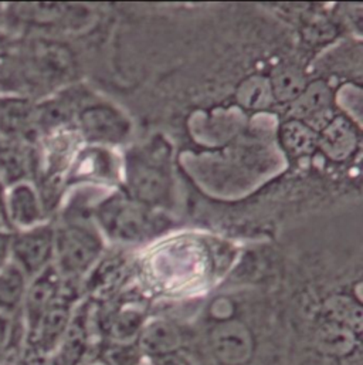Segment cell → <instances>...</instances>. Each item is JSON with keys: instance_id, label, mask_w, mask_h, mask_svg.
Wrapping results in <instances>:
<instances>
[{"instance_id": "6da1fadb", "label": "cell", "mask_w": 363, "mask_h": 365, "mask_svg": "<svg viewBox=\"0 0 363 365\" xmlns=\"http://www.w3.org/2000/svg\"><path fill=\"white\" fill-rule=\"evenodd\" d=\"M287 326L258 323L230 299L214 300L189 327L186 354L194 365H287Z\"/></svg>"}, {"instance_id": "7a4b0ae2", "label": "cell", "mask_w": 363, "mask_h": 365, "mask_svg": "<svg viewBox=\"0 0 363 365\" xmlns=\"http://www.w3.org/2000/svg\"><path fill=\"white\" fill-rule=\"evenodd\" d=\"M125 187L132 199L154 207H169L174 197L171 148L152 140L131 150L125 158Z\"/></svg>"}, {"instance_id": "3957f363", "label": "cell", "mask_w": 363, "mask_h": 365, "mask_svg": "<svg viewBox=\"0 0 363 365\" xmlns=\"http://www.w3.org/2000/svg\"><path fill=\"white\" fill-rule=\"evenodd\" d=\"M93 216L110 240L124 245L147 242L169 226L162 210L149 207L127 193L108 196L94 207Z\"/></svg>"}, {"instance_id": "277c9868", "label": "cell", "mask_w": 363, "mask_h": 365, "mask_svg": "<svg viewBox=\"0 0 363 365\" xmlns=\"http://www.w3.org/2000/svg\"><path fill=\"white\" fill-rule=\"evenodd\" d=\"M102 252V237L91 222H61L56 226L53 266L63 280L81 284Z\"/></svg>"}, {"instance_id": "5b68a950", "label": "cell", "mask_w": 363, "mask_h": 365, "mask_svg": "<svg viewBox=\"0 0 363 365\" xmlns=\"http://www.w3.org/2000/svg\"><path fill=\"white\" fill-rule=\"evenodd\" d=\"M56 225L50 220L11 233V263L28 279L44 272L54 262Z\"/></svg>"}, {"instance_id": "8992f818", "label": "cell", "mask_w": 363, "mask_h": 365, "mask_svg": "<svg viewBox=\"0 0 363 365\" xmlns=\"http://www.w3.org/2000/svg\"><path fill=\"white\" fill-rule=\"evenodd\" d=\"M100 337L94 320V303L83 299L70 320L64 337L54 353L56 365H84L94 354Z\"/></svg>"}, {"instance_id": "52a82bcc", "label": "cell", "mask_w": 363, "mask_h": 365, "mask_svg": "<svg viewBox=\"0 0 363 365\" xmlns=\"http://www.w3.org/2000/svg\"><path fill=\"white\" fill-rule=\"evenodd\" d=\"M75 121L80 135L95 147L122 144L132 133L130 118L111 104H90L80 107Z\"/></svg>"}, {"instance_id": "ba28073f", "label": "cell", "mask_w": 363, "mask_h": 365, "mask_svg": "<svg viewBox=\"0 0 363 365\" xmlns=\"http://www.w3.org/2000/svg\"><path fill=\"white\" fill-rule=\"evenodd\" d=\"M189 327L171 317H149L137 344L147 361L186 351Z\"/></svg>"}, {"instance_id": "9c48e42d", "label": "cell", "mask_w": 363, "mask_h": 365, "mask_svg": "<svg viewBox=\"0 0 363 365\" xmlns=\"http://www.w3.org/2000/svg\"><path fill=\"white\" fill-rule=\"evenodd\" d=\"M37 100L23 94L0 91V135L36 144Z\"/></svg>"}, {"instance_id": "30bf717a", "label": "cell", "mask_w": 363, "mask_h": 365, "mask_svg": "<svg viewBox=\"0 0 363 365\" xmlns=\"http://www.w3.org/2000/svg\"><path fill=\"white\" fill-rule=\"evenodd\" d=\"M4 207L11 232L30 229L48 222L40 193L31 181L7 186L4 190Z\"/></svg>"}, {"instance_id": "8fae6325", "label": "cell", "mask_w": 363, "mask_h": 365, "mask_svg": "<svg viewBox=\"0 0 363 365\" xmlns=\"http://www.w3.org/2000/svg\"><path fill=\"white\" fill-rule=\"evenodd\" d=\"M63 289V279L54 266H50L44 272L28 280L21 319L26 329V334L31 333L46 312L57 300Z\"/></svg>"}, {"instance_id": "7c38bea8", "label": "cell", "mask_w": 363, "mask_h": 365, "mask_svg": "<svg viewBox=\"0 0 363 365\" xmlns=\"http://www.w3.org/2000/svg\"><path fill=\"white\" fill-rule=\"evenodd\" d=\"M34 173V144L0 135V181L7 187L13 183L31 181Z\"/></svg>"}, {"instance_id": "4fadbf2b", "label": "cell", "mask_w": 363, "mask_h": 365, "mask_svg": "<svg viewBox=\"0 0 363 365\" xmlns=\"http://www.w3.org/2000/svg\"><path fill=\"white\" fill-rule=\"evenodd\" d=\"M117 177L114 157L108 150L91 147L81 150L71 161L65 174V185L87 182V181H105Z\"/></svg>"}, {"instance_id": "5bb4252c", "label": "cell", "mask_w": 363, "mask_h": 365, "mask_svg": "<svg viewBox=\"0 0 363 365\" xmlns=\"http://www.w3.org/2000/svg\"><path fill=\"white\" fill-rule=\"evenodd\" d=\"M358 135L345 117H335L318 134V148L331 160H347L355 150Z\"/></svg>"}, {"instance_id": "9a60e30c", "label": "cell", "mask_w": 363, "mask_h": 365, "mask_svg": "<svg viewBox=\"0 0 363 365\" xmlns=\"http://www.w3.org/2000/svg\"><path fill=\"white\" fill-rule=\"evenodd\" d=\"M334 94L325 81H312L307 84L300 97L293 103L294 118L310 125L318 118H324L331 113Z\"/></svg>"}, {"instance_id": "2e32d148", "label": "cell", "mask_w": 363, "mask_h": 365, "mask_svg": "<svg viewBox=\"0 0 363 365\" xmlns=\"http://www.w3.org/2000/svg\"><path fill=\"white\" fill-rule=\"evenodd\" d=\"M28 280L11 262L0 269V314L10 319L21 314Z\"/></svg>"}, {"instance_id": "e0dca14e", "label": "cell", "mask_w": 363, "mask_h": 365, "mask_svg": "<svg viewBox=\"0 0 363 365\" xmlns=\"http://www.w3.org/2000/svg\"><path fill=\"white\" fill-rule=\"evenodd\" d=\"M280 141L288 155L302 158L311 155L318 148V133L314 127L291 118L281 125Z\"/></svg>"}, {"instance_id": "ac0fdd59", "label": "cell", "mask_w": 363, "mask_h": 365, "mask_svg": "<svg viewBox=\"0 0 363 365\" xmlns=\"http://www.w3.org/2000/svg\"><path fill=\"white\" fill-rule=\"evenodd\" d=\"M273 100L278 103H294L307 87L304 73L295 66L277 67L268 78Z\"/></svg>"}, {"instance_id": "d6986e66", "label": "cell", "mask_w": 363, "mask_h": 365, "mask_svg": "<svg viewBox=\"0 0 363 365\" xmlns=\"http://www.w3.org/2000/svg\"><path fill=\"white\" fill-rule=\"evenodd\" d=\"M237 101L247 110H261L273 101L268 78L251 76L246 78L237 90Z\"/></svg>"}, {"instance_id": "ffe728a7", "label": "cell", "mask_w": 363, "mask_h": 365, "mask_svg": "<svg viewBox=\"0 0 363 365\" xmlns=\"http://www.w3.org/2000/svg\"><path fill=\"white\" fill-rule=\"evenodd\" d=\"M21 316V314H20ZM19 317V316H17ZM17 317L14 319H10V317H6L3 314H0V359L1 356L4 354L10 340H11V336H13V330H14V324H16V320Z\"/></svg>"}, {"instance_id": "44dd1931", "label": "cell", "mask_w": 363, "mask_h": 365, "mask_svg": "<svg viewBox=\"0 0 363 365\" xmlns=\"http://www.w3.org/2000/svg\"><path fill=\"white\" fill-rule=\"evenodd\" d=\"M11 230L0 232V269L11 262Z\"/></svg>"}, {"instance_id": "7402d4cb", "label": "cell", "mask_w": 363, "mask_h": 365, "mask_svg": "<svg viewBox=\"0 0 363 365\" xmlns=\"http://www.w3.org/2000/svg\"><path fill=\"white\" fill-rule=\"evenodd\" d=\"M145 365H194L191 359L186 354V351L177 353V354H171V356H165L161 359H155L151 361H147Z\"/></svg>"}, {"instance_id": "603a6c76", "label": "cell", "mask_w": 363, "mask_h": 365, "mask_svg": "<svg viewBox=\"0 0 363 365\" xmlns=\"http://www.w3.org/2000/svg\"><path fill=\"white\" fill-rule=\"evenodd\" d=\"M3 230H11L7 222L6 216V207H4V193H0V232Z\"/></svg>"}, {"instance_id": "cb8c5ba5", "label": "cell", "mask_w": 363, "mask_h": 365, "mask_svg": "<svg viewBox=\"0 0 363 365\" xmlns=\"http://www.w3.org/2000/svg\"><path fill=\"white\" fill-rule=\"evenodd\" d=\"M84 365H102L101 364V363H100V361H98V360H97V359H95V357H91V359H90V360H88V361H87V363H85V364Z\"/></svg>"}, {"instance_id": "d4e9b609", "label": "cell", "mask_w": 363, "mask_h": 365, "mask_svg": "<svg viewBox=\"0 0 363 365\" xmlns=\"http://www.w3.org/2000/svg\"><path fill=\"white\" fill-rule=\"evenodd\" d=\"M3 13H4V3H0V26H1V20H3Z\"/></svg>"}]
</instances>
